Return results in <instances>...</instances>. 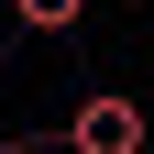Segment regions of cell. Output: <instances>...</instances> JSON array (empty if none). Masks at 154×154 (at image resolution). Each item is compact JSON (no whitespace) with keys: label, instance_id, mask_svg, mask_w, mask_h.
<instances>
[{"label":"cell","instance_id":"obj_1","mask_svg":"<svg viewBox=\"0 0 154 154\" xmlns=\"http://www.w3.org/2000/svg\"><path fill=\"white\" fill-rule=\"evenodd\" d=\"M44 143H55V154H143V143H154V110L132 99V88H88Z\"/></svg>","mask_w":154,"mask_h":154},{"label":"cell","instance_id":"obj_2","mask_svg":"<svg viewBox=\"0 0 154 154\" xmlns=\"http://www.w3.org/2000/svg\"><path fill=\"white\" fill-rule=\"evenodd\" d=\"M11 22H22V33H77L88 0H11Z\"/></svg>","mask_w":154,"mask_h":154}]
</instances>
